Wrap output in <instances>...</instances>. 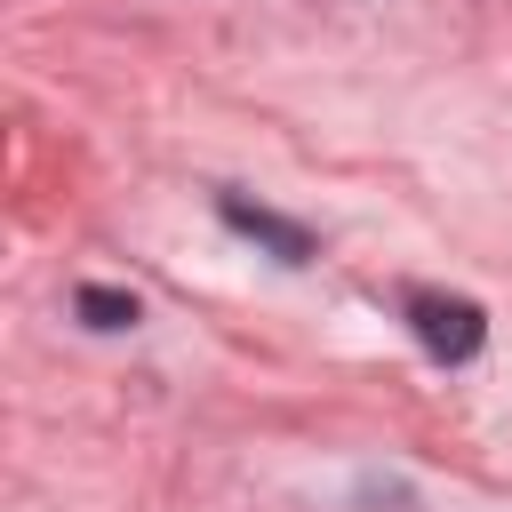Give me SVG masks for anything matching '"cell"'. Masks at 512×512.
I'll list each match as a JSON object with an SVG mask.
<instances>
[{
	"instance_id": "6da1fadb",
	"label": "cell",
	"mask_w": 512,
	"mask_h": 512,
	"mask_svg": "<svg viewBox=\"0 0 512 512\" xmlns=\"http://www.w3.org/2000/svg\"><path fill=\"white\" fill-rule=\"evenodd\" d=\"M408 328H416V344H424L432 360H472V352H480V336H488V312H480L472 296L416 288V296H408Z\"/></svg>"
},
{
	"instance_id": "7a4b0ae2",
	"label": "cell",
	"mask_w": 512,
	"mask_h": 512,
	"mask_svg": "<svg viewBox=\"0 0 512 512\" xmlns=\"http://www.w3.org/2000/svg\"><path fill=\"white\" fill-rule=\"evenodd\" d=\"M224 224H232V232H248V240H264L280 264H304V256H312V232H304V224H288V216H272V208L240 200V192H224Z\"/></svg>"
},
{
	"instance_id": "3957f363",
	"label": "cell",
	"mask_w": 512,
	"mask_h": 512,
	"mask_svg": "<svg viewBox=\"0 0 512 512\" xmlns=\"http://www.w3.org/2000/svg\"><path fill=\"white\" fill-rule=\"evenodd\" d=\"M80 320H88V328H128V320H136V296H120V288H80Z\"/></svg>"
}]
</instances>
